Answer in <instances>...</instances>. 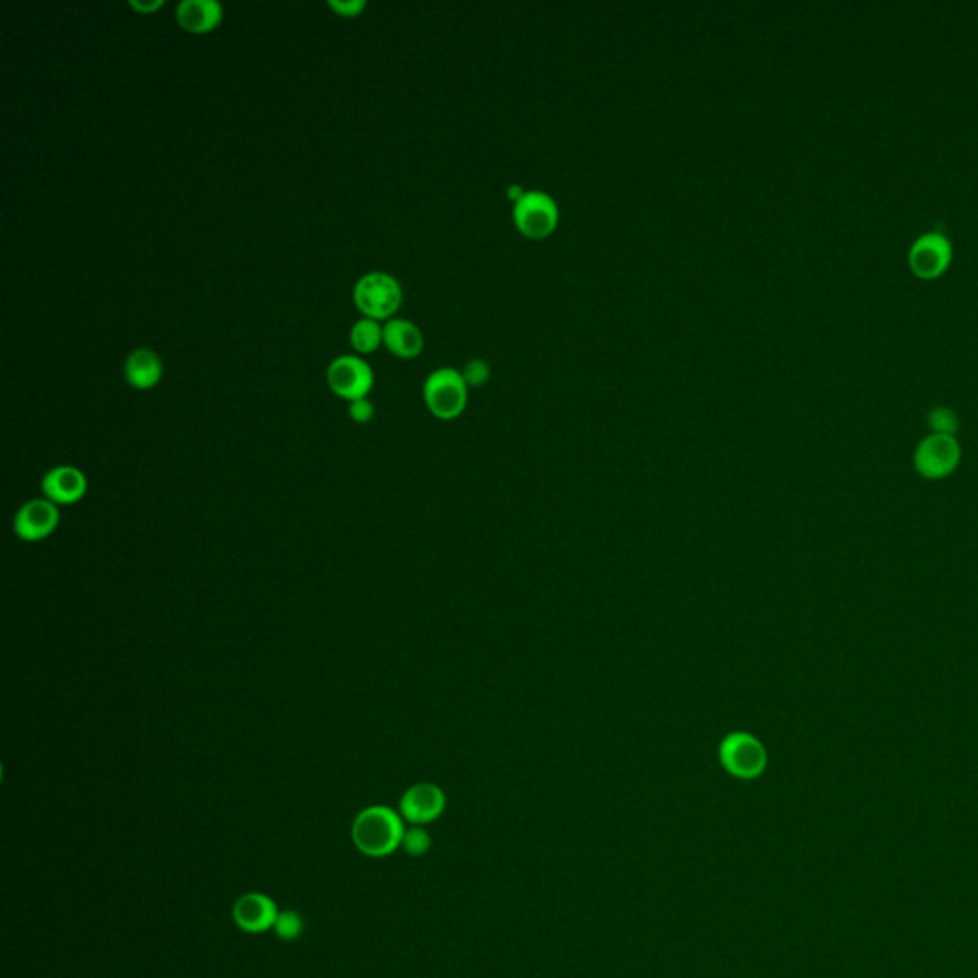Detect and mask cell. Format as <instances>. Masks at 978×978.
Wrapping results in <instances>:
<instances>
[{
  "mask_svg": "<svg viewBox=\"0 0 978 978\" xmlns=\"http://www.w3.org/2000/svg\"><path fill=\"white\" fill-rule=\"evenodd\" d=\"M278 906L271 900L270 896L263 893H247L240 896L237 903L234 904L235 925L242 929L243 933L260 934L273 929V923L278 919Z\"/></svg>",
  "mask_w": 978,
  "mask_h": 978,
  "instance_id": "12",
  "label": "cell"
},
{
  "mask_svg": "<svg viewBox=\"0 0 978 978\" xmlns=\"http://www.w3.org/2000/svg\"><path fill=\"white\" fill-rule=\"evenodd\" d=\"M512 220L527 240H545L555 234L560 222L557 199L543 189H526V194L512 203Z\"/></svg>",
  "mask_w": 978,
  "mask_h": 978,
  "instance_id": "4",
  "label": "cell"
},
{
  "mask_svg": "<svg viewBox=\"0 0 978 978\" xmlns=\"http://www.w3.org/2000/svg\"><path fill=\"white\" fill-rule=\"evenodd\" d=\"M461 373H463V379L468 384V388L470 386L476 388V386H484L491 379V365L484 358H473V360H468L465 363V368H463Z\"/></svg>",
  "mask_w": 978,
  "mask_h": 978,
  "instance_id": "20",
  "label": "cell"
},
{
  "mask_svg": "<svg viewBox=\"0 0 978 978\" xmlns=\"http://www.w3.org/2000/svg\"><path fill=\"white\" fill-rule=\"evenodd\" d=\"M962 461V447L956 436L929 434L919 442L913 453V467L927 480L948 478Z\"/></svg>",
  "mask_w": 978,
  "mask_h": 978,
  "instance_id": "6",
  "label": "cell"
},
{
  "mask_svg": "<svg viewBox=\"0 0 978 978\" xmlns=\"http://www.w3.org/2000/svg\"><path fill=\"white\" fill-rule=\"evenodd\" d=\"M163 376V363L151 348H135L125 362V379L136 391H150Z\"/></svg>",
  "mask_w": 978,
  "mask_h": 978,
  "instance_id": "15",
  "label": "cell"
},
{
  "mask_svg": "<svg viewBox=\"0 0 978 978\" xmlns=\"http://www.w3.org/2000/svg\"><path fill=\"white\" fill-rule=\"evenodd\" d=\"M365 7H368L365 0H329V8L342 18H356L362 14Z\"/></svg>",
  "mask_w": 978,
  "mask_h": 978,
  "instance_id": "22",
  "label": "cell"
},
{
  "mask_svg": "<svg viewBox=\"0 0 978 978\" xmlns=\"http://www.w3.org/2000/svg\"><path fill=\"white\" fill-rule=\"evenodd\" d=\"M445 795L436 783H415L399 799V814L414 826H424L442 816Z\"/></svg>",
  "mask_w": 978,
  "mask_h": 978,
  "instance_id": "10",
  "label": "cell"
},
{
  "mask_svg": "<svg viewBox=\"0 0 978 978\" xmlns=\"http://www.w3.org/2000/svg\"><path fill=\"white\" fill-rule=\"evenodd\" d=\"M526 194V188L524 186H520V184H511L509 188H507V197L511 199L512 203H516L520 197Z\"/></svg>",
  "mask_w": 978,
  "mask_h": 978,
  "instance_id": "24",
  "label": "cell"
},
{
  "mask_svg": "<svg viewBox=\"0 0 978 978\" xmlns=\"http://www.w3.org/2000/svg\"><path fill=\"white\" fill-rule=\"evenodd\" d=\"M86 491H89L86 476L81 468L71 465L50 468L40 482L43 497L58 507L79 503L86 496Z\"/></svg>",
  "mask_w": 978,
  "mask_h": 978,
  "instance_id": "11",
  "label": "cell"
},
{
  "mask_svg": "<svg viewBox=\"0 0 978 978\" xmlns=\"http://www.w3.org/2000/svg\"><path fill=\"white\" fill-rule=\"evenodd\" d=\"M383 342V325L371 317L358 319L350 329V345L360 354H371Z\"/></svg>",
  "mask_w": 978,
  "mask_h": 978,
  "instance_id": "16",
  "label": "cell"
},
{
  "mask_svg": "<svg viewBox=\"0 0 978 978\" xmlns=\"http://www.w3.org/2000/svg\"><path fill=\"white\" fill-rule=\"evenodd\" d=\"M327 383L339 398L356 401L368 396L375 384V375L362 358L339 356L327 368Z\"/></svg>",
  "mask_w": 978,
  "mask_h": 978,
  "instance_id": "7",
  "label": "cell"
},
{
  "mask_svg": "<svg viewBox=\"0 0 978 978\" xmlns=\"http://www.w3.org/2000/svg\"><path fill=\"white\" fill-rule=\"evenodd\" d=\"M952 258L954 247L942 232H927L919 235L908 251V264L913 276L927 281L941 278L942 273L948 270Z\"/></svg>",
  "mask_w": 978,
  "mask_h": 978,
  "instance_id": "8",
  "label": "cell"
},
{
  "mask_svg": "<svg viewBox=\"0 0 978 978\" xmlns=\"http://www.w3.org/2000/svg\"><path fill=\"white\" fill-rule=\"evenodd\" d=\"M271 931H273L276 936H279L281 941H296V939H301L302 931H304V919H302L299 911H279L278 919H276V923H273V929H271Z\"/></svg>",
  "mask_w": 978,
  "mask_h": 978,
  "instance_id": "18",
  "label": "cell"
},
{
  "mask_svg": "<svg viewBox=\"0 0 978 978\" xmlns=\"http://www.w3.org/2000/svg\"><path fill=\"white\" fill-rule=\"evenodd\" d=\"M927 424H929V429L933 430V434L956 436L957 429H959V419H957L954 409L939 406L933 407V409L927 414Z\"/></svg>",
  "mask_w": 978,
  "mask_h": 978,
  "instance_id": "17",
  "label": "cell"
},
{
  "mask_svg": "<svg viewBox=\"0 0 978 978\" xmlns=\"http://www.w3.org/2000/svg\"><path fill=\"white\" fill-rule=\"evenodd\" d=\"M60 507L45 497L23 503L14 516V532L22 542L38 543L60 526Z\"/></svg>",
  "mask_w": 978,
  "mask_h": 978,
  "instance_id": "9",
  "label": "cell"
},
{
  "mask_svg": "<svg viewBox=\"0 0 978 978\" xmlns=\"http://www.w3.org/2000/svg\"><path fill=\"white\" fill-rule=\"evenodd\" d=\"M406 834L404 818L391 806L373 805L363 808L352 824L356 849L371 858L388 857L401 847Z\"/></svg>",
  "mask_w": 978,
  "mask_h": 978,
  "instance_id": "1",
  "label": "cell"
},
{
  "mask_svg": "<svg viewBox=\"0 0 978 978\" xmlns=\"http://www.w3.org/2000/svg\"><path fill=\"white\" fill-rule=\"evenodd\" d=\"M176 20L182 30L194 35H205L222 23L224 7L219 0H182L176 7Z\"/></svg>",
  "mask_w": 978,
  "mask_h": 978,
  "instance_id": "13",
  "label": "cell"
},
{
  "mask_svg": "<svg viewBox=\"0 0 978 978\" xmlns=\"http://www.w3.org/2000/svg\"><path fill=\"white\" fill-rule=\"evenodd\" d=\"M348 414L352 417V421L363 424L375 417V406L368 398L356 399V401H350Z\"/></svg>",
  "mask_w": 978,
  "mask_h": 978,
  "instance_id": "21",
  "label": "cell"
},
{
  "mask_svg": "<svg viewBox=\"0 0 978 978\" xmlns=\"http://www.w3.org/2000/svg\"><path fill=\"white\" fill-rule=\"evenodd\" d=\"M430 847H432V839H430L429 831L422 828V826H414V828L406 829L404 839H401V849L409 857H422V854H427L430 851Z\"/></svg>",
  "mask_w": 978,
  "mask_h": 978,
  "instance_id": "19",
  "label": "cell"
},
{
  "mask_svg": "<svg viewBox=\"0 0 978 978\" xmlns=\"http://www.w3.org/2000/svg\"><path fill=\"white\" fill-rule=\"evenodd\" d=\"M404 301V291L398 279L386 271H369L358 279L354 287V302L363 316L371 319H392Z\"/></svg>",
  "mask_w": 978,
  "mask_h": 978,
  "instance_id": "3",
  "label": "cell"
},
{
  "mask_svg": "<svg viewBox=\"0 0 978 978\" xmlns=\"http://www.w3.org/2000/svg\"><path fill=\"white\" fill-rule=\"evenodd\" d=\"M163 4H165L163 0H130V7L138 10V12H142V14L155 12V10H159Z\"/></svg>",
  "mask_w": 978,
  "mask_h": 978,
  "instance_id": "23",
  "label": "cell"
},
{
  "mask_svg": "<svg viewBox=\"0 0 978 978\" xmlns=\"http://www.w3.org/2000/svg\"><path fill=\"white\" fill-rule=\"evenodd\" d=\"M719 759L724 770L740 780H755L767 768L765 745L747 732H732L719 745Z\"/></svg>",
  "mask_w": 978,
  "mask_h": 978,
  "instance_id": "5",
  "label": "cell"
},
{
  "mask_svg": "<svg viewBox=\"0 0 978 978\" xmlns=\"http://www.w3.org/2000/svg\"><path fill=\"white\" fill-rule=\"evenodd\" d=\"M383 342L392 354L404 360H414L424 348L421 329L404 317H392L383 325Z\"/></svg>",
  "mask_w": 978,
  "mask_h": 978,
  "instance_id": "14",
  "label": "cell"
},
{
  "mask_svg": "<svg viewBox=\"0 0 978 978\" xmlns=\"http://www.w3.org/2000/svg\"><path fill=\"white\" fill-rule=\"evenodd\" d=\"M422 398L436 419L453 421L467 409L468 384L457 369H436L424 381Z\"/></svg>",
  "mask_w": 978,
  "mask_h": 978,
  "instance_id": "2",
  "label": "cell"
}]
</instances>
